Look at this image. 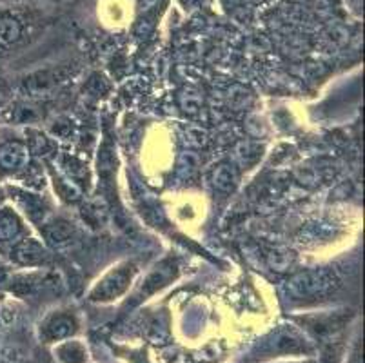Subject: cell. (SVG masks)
Returning <instances> with one entry per match:
<instances>
[{"label": "cell", "instance_id": "8", "mask_svg": "<svg viewBox=\"0 0 365 363\" xmlns=\"http://www.w3.org/2000/svg\"><path fill=\"white\" fill-rule=\"evenodd\" d=\"M19 232V222L15 220V216L4 213L0 215V240H8Z\"/></svg>", "mask_w": 365, "mask_h": 363}, {"label": "cell", "instance_id": "2", "mask_svg": "<svg viewBox=\"0 0 365 363\" xmlns=\"http://www.w3.org/2000/svg\"><path fill=\"white\" fill-rule=\"evenodd\" d=\"M131 269L124 267L118 269V271L111 272L109 276H106V280L98 285L95 291H93L91 298L93 300H113L117 298L118 295L125 291L129 280H131Z\"/></svg>", "mask_w": 365, "mask_h": 363}, {"label": "cell", "instance_id": "1", "mask_svg": "<svg viewBox=\"0 0 365 363\" xmlns=\"http://www.w3.org/2000/svg\"><path fill=\"white\" fill-rule=\"evenodd\" d=\"M331 284H333V276H331L329 272L311 271L294 278L293 282H291V289H293L297 295L311 296L322 292L324 289L329 287Z\"/></svg>", "mask_w": 365, "mask_h": 363}, {"label": "cell", "instance_id": "3", "mask_svg": "<svg viewBox=\"0 0 365 363\" xmlns=\"http://www.w3.org/2000/svg\"><path fill=\"white\" fill-rule=\"evenodd\" d=\"M76 331V324L73 316L55 315L48 319L44 327V336L48 339H64Z\"/></svg>", "mask_w": 365, "mask_h": 363}, {"label": "cell", "instance_id": "7", "mask_svg": "<svg viewBox=\"0 0 365 363\" xmlns=\"http://www.w3.org/2000/svg\"><path fill=\"white\" fill-rule=\"evenodd\" d=\"M215 185L220 191H231L235 185V173L227 165H220L215 173Z\"/></svg>", "mask_w": 365, "mask_h": 363}, {"label": "cell", "instance_id": "6", "mask_svg": "<svg viewBox=\"0 0 365 363\" xmlns=\"http://www.w3.org/2000/svg\"><path fill=\"white\" fill-rule=\"evenodd\" d=\"M58 358L64 363H84L86 351L81 344L76 342H69L58 349Z\"/></svg>", "mask_w": 365, "mask_h": 363}, {"label": "cell", "instance_id": "4", "mask_svg": "<svg viewBox=\"0 0 365 363\" xmlns=\"http://www.w3.org/2000/svg\"><path fill=\"white\" fill-rule=\"evenodd\" d=\"M28 162V149L19 142H8L0 148V168L19 169Z\"/></svg>", "mask_w": 365, "mask_h": 363}, {"label": "cell", "instance_id": "5", "mask_svg": "<svg viewBox=\"0 0 365 363\" xmlns=\"http://www.w3.org/2000/svg\"><path fill=\"white\" fill-rule=\"evenodd\" d=\"M21 35H22V26L19 20L11 19V16L0 19V44L2 46L15 44L16 40L21 39Z\"/></svg>", "mask_w": 365, "mask_h": 363}]
</instances>
